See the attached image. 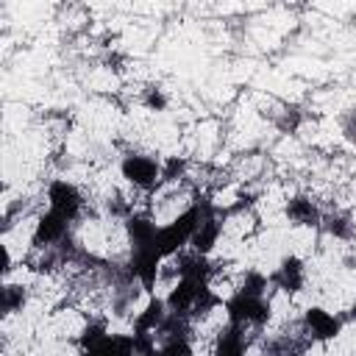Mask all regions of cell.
I'll return each instance as SVG.
<instances>
[{
  "mask_svg": "<svg viewBox=\"0 0 356 356\" xmlns=\"http://www.w3.org/2000/svg\"><path fill=\"white\" fill-rule=\"evenodd\" d=\"M342 134L356 142V111H348V114L342 117Z\"/></svg>",
  "mask_w": 356,
  "mask_h": 356,
  "instance_id": "6da1fadb",
  "label": "cell"
}]
</instances>
